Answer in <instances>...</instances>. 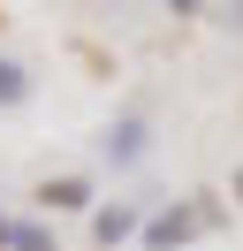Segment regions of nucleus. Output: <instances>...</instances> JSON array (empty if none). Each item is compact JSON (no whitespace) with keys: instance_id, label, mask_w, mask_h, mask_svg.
<instances>
[{"instance_id":"4","label":"nucleus","mask_w":243,"mask_h":251,"mask_svg":"<svg viewBox=\"0 0 243 251\" xmlns=\"http://www.w3.org/2000/svg\"><path fill=\"white\" fill-rule=\"evenodd\" d=\"M23 99H30V69L0 53V107H23Z\"/></svg>"},{"instance_id":"1","label":"nucleus","mask_w":243,"mask_h":251,"mask_svg":"<svg viewBox=\"0 0 243 251\" xmlns=\"http://www.w3.org/2000/svg\"><path fill=\"white\" fill-rule=\"evenodd\" d=\"M38 205H46V213H84V205H91V183H84V175H53V183L38 190Z\"/></svg>"},{"instance_id":"6","label":"nucleus","mask_w":243,"mask_h":251,"mask_svg":"<svg viewBox=\"0 0 243 251\" xmlns=\"http://www.w3.org/2000/svg\"><path fill=\"white\" fill-rule=\"evenodd\" d=\"M8 251H53V236H46V228H30V221H23V228H15V244Z\"/></svg>"},{"instance_id":"8","label":"nucleus","mask_w":243,"mask_h":251,"mask_svg":"<svg viewBox=\"0 0 243 251\" xmlns=\"http://www.w3.org/2000/svg\"><path fill=\"white\" fill-rule=\"evenodd\" d=\"M236 198H243V168H236Z\"/></svg>"},{"instance_id":"2","label":"nucleus","mask_w":243,"mask_h":251,"mask_svg":"<svg viewBox=\"0 0 243 251\" xmlns=\"http://www.w3.org/2000/svg\"><path fill=\"white\" fill-rule=\"evenodd\" d=\"M197 228V213H182V205H175V213H160V221H145V251H175L182 244V236H190Z\"/></svg>"},{"instance_id":"5","label":"nucleus","mask_w":243,"mask_h":251,"mask_svg":"<svg viewBox=\"0 0 243 251\" xmlns=\"http://www.w3.org/2000/svg\"><path fill=\"white\" fill-rule=\"evenodd\" d=\"M129 228H137V213H129V205H114V213H99V221H91V236H99V244H122Z\"/></svg>"},{"instance_id":"3","label":"nucleus","mask_w":243,"mask_h":251,"mask_svg":"<svg viewBox=\"0 0 243 251\" xmlns=\"http://www.w3.org/2000/svg\"><path fill=\"white\" fill-rule=\"evenodd\" d=\"M145 152V122H137V114H122L114 129H106V160H137Z\"/></svg>"},{"instance_id":"7","label":"nucleus","mask_w":243,"mask_h":251,"mask_svg":"<svg viewBox=\"0 0 243 251\" xmlns=\"http://www.w3.org/2000/svg\"><path fill=\"white\" fill-rule=\"evenodd\" d=\"M8 244H15V228H8V221H0V251H8Z\"/></svg>"}]
</instances>
